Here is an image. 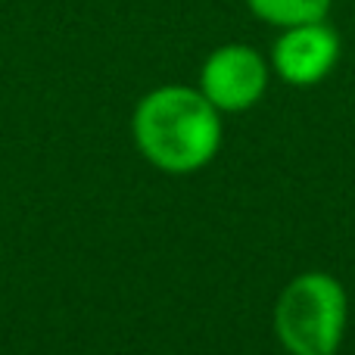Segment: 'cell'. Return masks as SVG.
<instances>
[{
    "label": "cell",
    "mask_w": 355,
    "mask_h": 355,
    "mask_svg": "<svg viewBox=\"0 0 355 355\" xmlns=\"http://www.w3.org/2000/svg\"><path fill=\"white\" fill-rule=\"evenodd\" d=\"M202 94L215 110L240 112L250 110L268 85V69L256 50L243 44L218 47L202 66Z\"/></svg>",
    "instance_id": "3957f363"
},
{
    "label": "cell",
    "mask_w": 355,
    "mask_h": 355,
    "mask_svg": "<svg viewBox=\"0 0 355 355\" xmlns=\"http://www.w3.org/2000/svg\"><path fill=\"white\" fill-rule=\"evenodd\" d=\"M346 309V290L337 277L321 271L300 275L277 300V337L293 355H337L349 318Z\"/></svg>",
    "instance_id": "7a4b0ae2"
},
{
    "label": "cell",
    "mask_w": 355,
    "mask_h": 355,
    "mask_svg": "<svg viewBox=\"0 0 355 355\" xmlns=\"http://www.w3.org/2000/svg\"><path fill=\"white\" fill-rule=\"evenodd\" d=\"M135 137L156 168L187 175L218 153L221 119L202 91L159 87L137 103Z\"/></svg>",
    "instance_id": "6da1fadb"
},
{
    "label": "cell",
    "mask_w": 355,
    "mask_h": 355,
    "mask_svg": "<svg viewBox=\"0 0 355 355\" xmlns=\"http://www.w3.org/2000/svg\"><path fill=\"white\" fill-rule=\"evenodd\" d=\"M340 56L337 31L318 22L290 25L275 44V66L290 85H318Z\"/></svg>",
    "instance_id": "277c9868"
},
{
    "label": "cell",
    "mask_w": 355,
    "mask_h": 355,
    "mask_svg": "<svg viewBox=\"0 0 355 355\" xmlns=\"http://www.w3.org/2000/svg\"><path fill=\"white\" fill-rule=\"evenodd\" d=\"M252 12L275 25H302V22H318L327 12L331 0H246Z\"/></svg>",
    "instance_id": "5b68a950"
}]
</instances>
